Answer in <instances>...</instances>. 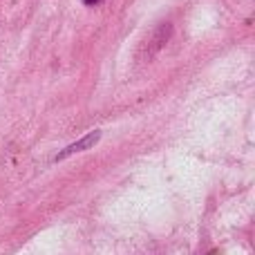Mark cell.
I'll list each match as a JSON object with an SVG mask.
<instances>
[{
  "label": "cell",
  "instance_id": "cell-1",
  "mask_svg": "<svg viewBox=\"0 0 255 255\" xmlns=\"http://www.w3.org/2000/svg\"><path fill=\"white\" fill-rule=\"evenodd\" d=\"M99 139H101V132H90V134H88V136H83L81 141H76V143L67 145V148L63 150V152L58 154L56 159H65V157H70V154H74V152H83V150H88L90 145L97 143Z\"/></svg>",
  "mask_w": 255,
  "mask_h": 255
},
{
  "label": "cell",
  "instance_id": "cell-2",
  "mask_svg": "<svg viewBox=\"0 0 255 255\" xmlns=\"http://www.w3.org/2000/svg\"><path fill=\"white\" fill-rule=\"evenodd\" d=\"M83 2H85V4H99L101 0H83Z\"/></svg>",
  "mask_w": 255,
  "mask_h": 255
}]
</instances>
